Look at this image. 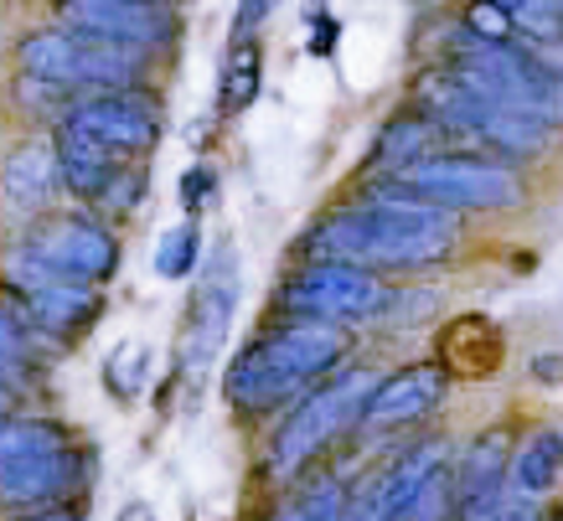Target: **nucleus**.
Returning a JSON list of instances; mask_svg holds the SVG:
<instances>
[{"mask_svg":"<svg viewBox=\"0 0 563 521\" xmlns=\"http://www.w3.org/2000/svg\"><path fill=\"white\" fill-rule=\"evenodd\" d=\"M306 248H321V258H342L373 274H409L434 269L455 253V218L419 202L367 197L362 207L331 212L306 237Z\"/></svg>","mask_w":563,"mask_h":521,"instance_id":"obj_1","label":"nucleus"},{"mask_svg":"<svg viewBox=\"0 0 563 521\" xmlns=\"http://www.w3.org/2000/svg\"><path fill=\"white\" fill-rule=\"evenodd\" d=\"M342 356H346L342 325L290 315L269 325V331H258L233 356V367L222 377V392L243 413H269V408L310 392V383H325L331 372L342 367Z\"/></svg>","mask_w":563,"mask_h":521,"instance_id":"obj_2","label":"nucleus"},{"mask_svg":"<svg viewBox=\"0 0 563 521\" xmlns=\"http://www.w3.org/2000/svg\"><path fill=\"white\" fill-rule=\"evenodd\" d=\"M419 114L434 119L444 135L476 140V145H492V151L507 155H538L548 145V124H538L532 114L486 93L455 63H444L440 73L419 78Z\"/></svg>","mask_w":563,"mask_h":521,"instance_id":"obj_3","label":"nucleus"},{"mask_svg":"<svg viewBox=\"0 0 563 521\" xmlns=\"http://www.w3.org/2000/svg\"><path fill=\"white\" fill-rule=\"evenodd\" d=\"M373 197L419 202V207H434V212H501V207L522 202V181L501 160L440 151L429 160H419V166L388 176V181H377Z\"/></svg>","mask_w":563,"mask_h":521,"instance_id":"obj_4","label":"nucleus"},{"mask_svg":"<svg viewBox=\"0 0 563 521\" xmlns=\"http://www.w3.org/2000/svg\"><path fill=\"white\" fill-rule=\"evenodd\" d=\"M21 73L26 78H42V84H57L68 93H135L145 88V52H124L109 47V42H88V36H73L63 26H47V32L21 36Z\"/></svg>","mask_w":563,"mask_h":521,"instance_id":"obj_5","label":"nucleus"},{"mask_svg":"<svg viewBox=\"0 0 563 521\" xmlns=\"http://www.w3.org/2000/svg\"><path fill=\"white\" fill-rule=\"evenodd\" d=\"M450 63L461 73H471L486 93H496L501 103L532 114L538 124H548V130L563 124V68L559 63L512 47V42H481V36H471V32H465L461 52H455Z\"/></svg>","mask_w":563,"mask_h":521,"instance_id":"obj_6","label":"nucleus"},{"mask_svg":"<svg viewBox=\"0 0 563 521\" xmlns=\"http://www.w3.org/2000/svg\"><path fill=\"white\" fill-rule=\"evenodd\" d=\"M373 372H336V377H325L321 387H310L300 408H295L290 419L279 423V434H274V450H269V470L274 475H295L306 470L310 459L325 450V444H336L346 429H357V413L367 403V392H373Z\"/></svg>","mask_w":563,"mask_h":521,"instance_id":"obj_7","label":"nucleus"},{"mask_svg":"<svg viewBox=\"0 0 563 521\" xmlns=\"http://www.w3.org/2000/svg\"><path fill=\"white\" fill-rule=\"evenodd\" d=\"M233 310H239V248L218 243L212 258L202 264V274H197V295H191L187 325H181L176 367H181V383L187 387H202V377L222 356L228 331H233Z\"/></svg>","mask_w":563,"mask_h":521,"instance_id":"obj_8","label":"nucleus"},{"mask_svg":"<svg viewBox=\"0 0 563 521\" xmlns=\"http://www.w3.org/2000/svg\"><path fill=\"white\" fill-rule=\"evenodd\" d=\"M285 315H306V320H377V310L388 304V285L383 274L342 264V258H310L285 279L279 289Z\"/></svg>","mask_w":563,"mask_h":521,"instance_id":"obj_9","label":"nucleus"},{"mask_svg":"<svg viewBox=\"0 0 563 521\" xmlns=\"http://www.w3.org/2000/svg\"><path fill=\"white\" fill-rule=\"evenodd\" d=\"M57 26L88 42H109L124 52H166L181 36V21L166 0H57Z\"/></svg>","mask_w":563,"mask_h":521,"instance_id":"obj_10","label":"nucleus"},{"mask_svg":"<svg viewBox=\"0 0 563 521\" xmlns=\"http://www.w3.org/2000/svg\"><path fill=\"white\" fill-rule=\"evenodd\" d=\"M16 253L32 258L36 269L78 279V285H103L109 274L120 269V237L109 233L99 218H88V212H63V218L36 222Z\"/></svg>","mask_w":563,"mask_h":521,"instance_id":"obj_11","label":"nucleus"},{"mask_svg":"<svg viewBox=\"0 0 563 521\" xmlns=\"http://www.w3.org/2000/svg\"><path fill=\"white\" fill-rule=\"evenodd\" d=\"M63 130L73 135H88L109 145V151L120 155H145L155 151V140H161V114H155L145 93H84V99L68 103V114H63Z\"/></svg>","mask_w":563,"mask_h":521,"instance_id":"obj_12","label":"nucleus"},{"mask_svg":"<svg viewBox=\"0 0 563 521\" xmlns=\"http://www.w3.org/2000/svg\"><path fill=\"white\" fill-rule=\"evenodd\" d=\"M11 285L21 289V300L32 310V325L42 336H78L84 325H93L99 315V285H78V279H63V274L36 269L32 258H11Z\"/></svg>","mask_w":563,"mask_h":521,"instance_id":"obj_13","label":"nucleus"},{"mask_svg":"<svg viewBox=\"0 0 563 521\" xmlns=\"http://www.w3.org/2000/svg\"><path fill=\"white\" fill-rule=\"evenodd\" d=\"M444 387H450V377H444L440 362H419V367H404V372H393V377H377L357 413V429H373L377 434V429L419 423L424 413H434Z\"/></svg>","mask_w":563,"mask_h":521,"instance_id":"obj_14","label":"nucleus"},{"mask_svg":"<svg viewBox=\"0 0 563 521\" xmlns=\"http://www.w3.org/2000/svg\"><path fill=\"white\" fill-rule=\"evenodd\" d=\"M78 454L73 450H52V454H32L0 470V501L5 506H63L78 486Z\"/></svg>","mask_w":563,"mask_h":521,"instance_id":"obj_15","label":"nucleus"},{"mask_svg":"<svg viewBox=\"0 0 563 521\" xmlns=\"http://www.w3.org/2000/svg\"><path fill=\"white\" fill-rule=\"evenodd\" d=\"M52 151H57V181L68 186L73 197H84V202H99L109 191V181L130 166V155L109 151V145H99L88 135H73V130H63Z\"/></svg>","mask_w":563,"mask_h":521,"instance_id":"obj_16","label":"nucleus"},{"mask_svg":"<svg viewBox=\"0 0 563 521\" xmlns=\"http://www.w3.org/2000/svg\"><path fill=\"white\" fill-rule=\"evenodd\" d=\"M57 186H63L57 181V151H52L47 140L16 145V151L5 155V166H0V191H5V202L16 207V212H42Z\"/></svg>","mask_w":563,"mask_h":521,"instance_id":"obj_17","label":"nucleus"},{"mask_svg":"<svg viewBox=\"0 0 563 521\" xmlns=\"http://www.w3.org/2000/svg\"><path fill=\"white\" fill-rule=\"evenodd\" d=\"M559 480H563V429H538L507 459V490L522 496V501H543Z\"/></svg>","mask_w":563,"mask_h":521,"instance_id":"obj_18","label":"nucleus"},{"mask_svg":"<svg viewBox=\"0 0 563 521\" xmlns=\"http://www.w3.org/2000/svg\"><path fill=\"white\" fill-rule=\"evenodd\" d=\"M501 362V336H496V325L486 315H461L450 320V331H444V377L450 372H461V377H481V372H492Z\"/></svg>","mask_w":563,"mask_h":521,"instance_id":"obj_19","label":"nucleus"},{"mask_svg":"<svg viewBox=\"0 0 563 521\" xmlns=\"http://www.w3.org/2000/svg\"><path fill=\"white\" fill-rule=\"evenodd\" d=\"M440 124L424 114H404V119H393L388 130H383V140H377V151H373V166H383L388 176H398V170H409L419 166V160H429V155H440L434 145H440Z\"/></svg>","mask_w":563,"mask_h":521,"instance_id":"obj_20","label":"nucleus"},{"mask_svg":"<svg viewBox=\"0 0 563 521\" xmlns=\"http://www.w3.org/2000/svg\"><path fill=\"white\" fill-rule=\"evenodd\" d=\"M52 450H73V439L63 423L52 419H16L5 413L0 419V470L16 465V459H32V454H52Z\"/></svg>","mask_w":563,"mask_h":521,"instance_id":"obj_21","label":"nucleus"},{"mask_svg":"<svg viewBox=\"0 0 563 521\" xmlns=\"http://www.w3.org/2000/svg\"><path fill=\"white\" fill-rule=\"evenodd\" d=\"M161 279H191L202 269V228L197 222H176L166 233L155 237V264H151Z\"/></svg>","mask_w":563,"mask_h":521,"instance_id":"obj_22","label":"nucleus"},{"mask_svg":"<svg viewBox=\"0 0 563 521\" xmlns=\"http://www.w3.org/2000/svg\"><path fill=\"white\" fill-rule=\"evenodd\" d=\"M342 511H346V486L336 475H321L300 496H290L269 521H342Z\"/></svg>","mask_w":563,"mask_h":521,"instance_id":"obj_23","label":"nucleus"},{"mask_svg":"<svg viewBox=\"0 0 563 521\" xmlns=\"http://www.w3.org/2000/svg\"><path fill=\"white\" fill-rule=\"evenodd\" d=\"M254 93H258V52L254 42H233V57L222 68V109L239 114V109L254 103Z\"/></svg>","mask_w":563,"mask_h":521,"instance_id":"obj_24","label":"nucleus"},{"mask_svg":"<svg viewBox=\"0 0 563 521\" xmlns=\"http://www.w3.org/2000/svg\"><path fill=\"white\" fill-rule=\"evenodd\" d=\"M388 521H450V470L429 475L424 486L413 490Z\"/></svg>","mask_w":563,"mask_h":521,"instance_id":"obj_25","label":"nucleus"},{"mask_svg":"<svg viewBox=\"0 0 563 521\" xmlns=\"http://www.w3.org/2000/svg\"><path fill=\"white\" fill-rule=\"evenodd\" d=\"M145 372H151V352L140 341L114 346V356H109V392L120 387V398H135L140 387H145Z\"/></svg>","mask_w":563,"mask_h":521,"instance_id":"obj_26","label":"nucleus"},{"mask_svg":"<svg viewBox=\"0 0 563 521\" xmlns=\"http://www.w3.org/2000/svg\"><path fill=\"white\" fill-rule=\"evenodd\" d=\"M465 32L481 36V42H512V16L496 5V0H476L471 5V16H465Z\"/></svg>","mask_w":563,"mask_h":521,"instance_id":"obj_27","label":"nucleus"},{"mask_svg":"<svg viewBox=\"0 0 563 521\" xmlns=\"http://www.w3.org/2000/svg\"><path fill=\"white\" fill-rule=\"evenodd\" d=\"M274 11H279V0H239V16H233V42H254Z\"/></svg>","mask_w":563,"mask_h":521,"instance_id":"obj_28","label":"nucleus"},{"mask_svg":"<svg viewBox=\"0 0 563 521\" xmlns=\"http://www.w3.org/2000/svg\"><path fill=\"white\" fill-rule=\"evenodd\" d=\"M212 191H218L212 166H191L187 176H181V207H187V212H202V207L212 202Z\"/></svg>","mask_w":563,"mask_h":521,"instance_id":"obj_29","label":"nucleus"},{"mask_svg":"<svg viewBox=\"0 0 563 521\" xmlns=\"http://www.w3.org/2000/svg\"><path fill=\"white\" fill-rule=\"evenodd\" d=\"M21 362H26V346H21V341H11L5 331H0V387H5V392H16Z\"/></svg>","mask_w":563,"mask_h":521,"instance_id":"obj_30","label":"nucleus"},{"mask_svg":"<svg viewBox=\"0 0 563 521\" xmlns=\"http://www.w3.org/2000/svg\"><path fill=\"white\" fill-rule=\"evenodd\" d=\"M306 21H310V32H316V36H310V47H316V52H321V57H325V52H331V42H336V26H331V11H325L321 0H310V5H306Z\"/></svg>","mask_w":563,"mask_h":521,"instance_id":"obj_31","label":"nucleus"},{"mask_svg":"<svg viewBox=\"0 0 563 521\" xmlns=\"http://www.w3.org/2000/svg\"><path fill=\"white\" fill-rule=\"evenodd\" d=\"M21 521H84V517L68 511V506H42V511H32V517H21Z\"/></svg>","mask_w":563,"mask_h":521,"instance_id":"obj_32","label":"nucleus"},{"mask_svg":"<svg viewBox=\"0 0 563 521\" xmlns=\"http://www.w3.org/2000/svg\"><path fill=\"white\" fill-rule=\"evenodd\" d=\"M120 521H155V511H151V506H140V501H135V506H124V517H120Z\"/></svg>","mask_w":563,"mask_h":521,"instance_id":"obj_33","label":"nucleus"},{"mask_svg":"<svg viewBox=\"0 0 563 521\" xmlns=\"http://www.w3.org/2000/svg\"><path fill=\"white\" fill-rule=\"evenodd\" d=\"M11 403H16V398H11V392H5V387H0V419H5V413H11Z\"/></svg>","mask_w":563,"mask_h":521,"instance_id":"obj_34","label":"nucleus"},{"mask_svg":"<svg viewBox=\"0 0 563 521\" xmlns=\"http://www.w3.org/2000/svg\"><path fill=\"white\" fill-rule=\"evenodd\" d=\"M166 5H172V0H166Z\"/></svg>","mask_w":563,"mask_h":521,"instance_id":"obj_35","label":"nucleus"}]
</instances>
